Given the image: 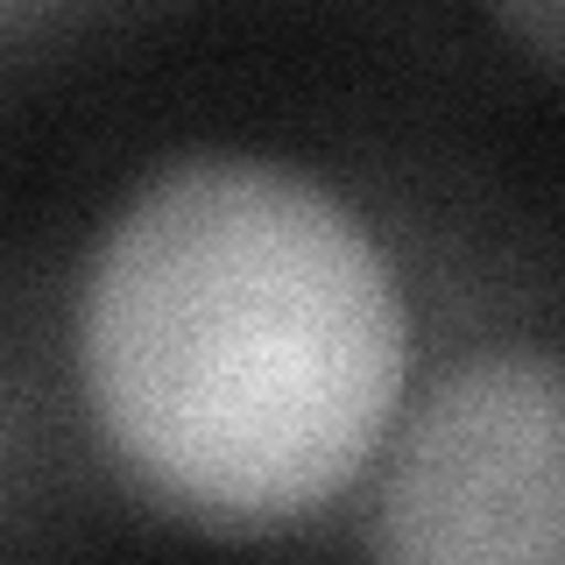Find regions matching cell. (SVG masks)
<instances>
[{"label": "cell", "instance_id": "1", "mask_svg": "<svg viewBox=\"0 0 565 565\" xmlns=\"http://www.w3.org/2000/svg\"><path fill=\"white\" fill-rule=\"evenodd\" d=\"M85 388L114 452L205 523L332 502L403 396V297L361 220L297 170H163L85 282Z\"/></svg>", "mask_w": 565, "mask_h": 565}, {"label": "cell", "instance_id": "2", "mask_svg": "<svg viewBox=\"0 0 565 565\" xmlns=\"http://www.w3.org/2000/svg\"><path fill=\"white\" fill-rule=\"evenodd\" d=\"M558 367L530 353L473 361L424 403L375 509L388 558L552 565L565 537Z\"/></svg>", "mask_w": 565, "mask_h": 565}, {"label": "cell", "instance_id": "3", "mask_svg": "<svg viewBox=\"0 0 565 565\" xmlns=\"http://www.w3.org/2000/svg\"><path fill=\"white\" fill-rule=\"evenodd\" d=\"M494 14L523 35L530 57H537L544 71L558 64V0H494Z\"/></svg>", "mask_w": 565, "mask_h": 565}]
</instances>
